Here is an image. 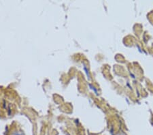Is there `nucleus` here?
I'll use <instances>...</instances> for the list:
<instances>
[{
    "mask_svg": "<svg viewBox=\"0 0 153 135\" xmlns=\"http://www.w3.org/2000/svg\"><path fill=\"white\" fill-rule=\"evenodd\" d=\"M14 135H22V134H14Z\"/></svg>",
    "mask_w": 153,
    "mask_h": 135,
    "instance_id": "1",
    "label": "nucleus"
}]
</instances>
